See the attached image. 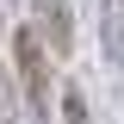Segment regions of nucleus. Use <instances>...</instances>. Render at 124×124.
<instances>
[{"instance_id": "1", "label": "nucleus", "mask_w": 124, "mask_h": 124, "mask_svg": "<svg viewBox=\"0 0 124 124\" xmlns=\"http://www.w3.org/2000/svg\"><path fill=\"white\" fill-rule=\"evenodd\" d=\"M13 62H19V81H25V106H31V118H44L50 124V99H56V87H50V50H44V37L31 25H19L13 31Z\"/></svg>"}, {"instance_id": "2", "label": "nucleus", "mask_w": 124, "mask_h": 124, "mask_svg": "<svg viewBox=\"0 0 124 124\" xmlns=\"http://www.w3.org/2000/svg\"><path fill=\"white\" fill-rule=\"evenodd\" d=\"M37 37H44V50H56V56H68V0H37Z\"/></svg>"}, {"instance_id": "3", "label": "nucleus", "mask_w": 124, "mask_h": 124, "mask_svg": "<svg viewBox=\"0 0 124 124\" xmlns=\"http://www.w3.org/2000/svg\"><path fill=\"white\" fill-rule=\"evenodd\" d=\"M99 44H106V56L124 68V0H99Z\"/></svg>"}, {"instance_id": "4", "label": "nucleus", "mask_w": 124, "mask_h": 124, "mask_svg": "<svg viewBox=\"0 0 124 124\" xmlns=\"http://www.w3.org/2000/svg\"><path fill=\"white\" fill-rule=\"evenodd\" d=\"M0 124H19V93H13V75L0 62Z\"/></svg>"}, {"instance_id": "5", "label": "nucleus", "mask_w": 124, "mask_h": 124, "mask_svg": "<svg viewBox=\"0 0 124 124\" xmlns=\"http://www.w3.org/2000/svg\"><path fill=\"white\" fill-rule=\"evenodd\" d=\"M0 13H6V0H0Z\"/></svg>"}]
</instances>
